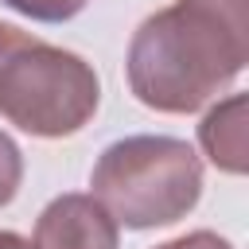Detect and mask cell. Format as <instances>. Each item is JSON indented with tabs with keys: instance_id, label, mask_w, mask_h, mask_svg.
<instances>
[{
	"instance_id": "1",
	"label": "cell",
	"mask_w": 249,
	"mask_h": 249,
	"mask_svg": "<svg viewBox=\"0 0 249 249\" xmlns=\"http://www.w3.org/2000/svg\"><path fill=\"white\" fill-rule=\"evenodd\" d=\"M249 62V0H175L152 12L128 43L124 74L140 105L198 113Z\"/></svg>"
},
{
	"instance_id": "2",
	"label": "cell",
	"mask_w": 249,
	"mask_h": 249,
	"mask_svg": "<svg viewBox=\"0 0 249 249\" xmlns=\"http://www.w3.org/2000/svg\"><path fill=\"white\" fill-rule=\"evenodd\" d=\"M101 105L97 70L54 43L0 23V117L39 140L82 132Z\"/></svg>"
},
{
	"instance_id": "3",
	"label": "cell",
	"mask_w": 249,
	"mask_h": 249,
	"mask_svg": "<svg viewBox=\"0 0 249 249\" xmlns=\"http://www.w3.org/2000/svg\"><path fill=\"white\" fill-rule=\"evenodd\" d=\"M93 198L124 230H156L187 218L202 198V160L179 136L136 132L113 140L93 171Z\"/></svg>"
},
{
	"instance_id": "4",
	"label": "cell",
	"mask_w": 249,
	"mask_h": 249,
	"mask_svg": "<svg viewBox=\"0 0 249 249\" xmlns=\"http://www.w3.org/2000/svg\"><path fill=\"white\" fill-rule=\"evenodd\" d=\"M121 233L93 195H58L35 218L31 249H117Z\"/></svg>"
},
{
	"instance_id": "5",
	"label": "cell",
	"mask_w": 249,
	"mask_h": 249,
	"mask_svg": "<svg viewBox=\"0 0 249 249\" xmlns=\"http://www.w3.org/2000/svg\"><path fill=\"white\" fill-rule=\"evenodd\" d=\"M198 144L206 160L226 175L249 171V97L230 93L222 97L198 124Z\"/></svg>"
},
{
	"instance_id": "6",
	"label": "cell",
	"mask_w": 249,
	"mask_h": 249,
	"mask_svg": "<svg viewBox=\"0 0 249 249\" xmlns=\"http://www.w3.org/2000/svg\"><path fill=\"white\" fill-rule=\"evenodd\" d=\"M0 4L19 12V16H27V19H35V23H66L89 0H0Z\"/></svg>"
},
{
	"instance_id": "7",
	"label": "cell",
	"mask_w": 249,
	"mask_h": 249,
	"mask_svg": "<svg viewBox=\"0 0 249 249\" xmlns=\"http://www.w3.org/2000/svg\"><path fill=\"white\" fill-rule=\"evenodd\" d=\"M19 183H23V152L0 128V210L19 195Z\"/></svg>"
},
{
	"instance_id": "8",
	"label": "cell",
	"mask_w": 249,
	"mask_h": 249,
	"mask_svg": "<svg viewBox=\"0 0 249 249\" xmlns=\"http://www.w3.org/2000/svg\"><path fill=\"white\" fill-rule=\"evenodd\" d=\"M156 249H233L222 233H214V230H191V233H183V237H171V241H163V245H156Z\"/></svg>"
},
{
	"instance_id": "9",
	"label": "cell",
	"mask_w": 249,
	"mask_h": 249,
	"mask_svg": "<svg viewBox=\"0 0 249 249\" xmlns=\"http://www.w3.org/2000/svg\"><path fill=\"white\" fill-rule=\"evenodd\" d=\"M0 249H31V241L19 237L16 230H0Z\"/></svg>"
}]
</instances>
